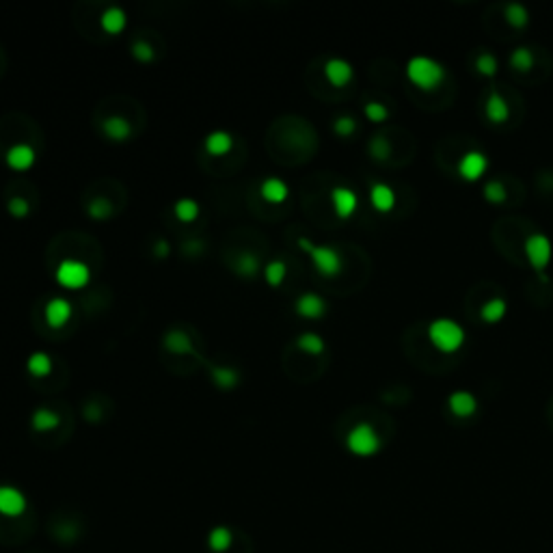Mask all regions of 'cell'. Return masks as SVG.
Returning a JSON list of instances; mask_svg holds the SVG:
<instances>
[{"mask_svg":"<svg viewBox=\"0 0 553 553\" xmlns=\"http://www.w3.org/2000/svg\"><path fill=\"white\" fill-rule=\"evenodd\" d=\"M99 24H102V28L108 35H119L128 24V15L122 7H108L102 13V18H99Z\"/></svg>","mask_w":553,"mask_h":553,"instance_id":"obj_21","label":"cell"},{"mask_svg":"<svg viewBox=\"0 0 553 553\" xmlns=\"http://www.w3.org/2000/svg\"><path fill=\"white\" fill-rule=\"evenodd\" d=\"M370 201L376 212L380 214H387L396 208V193L389 184L385 182H374L370 186Z\"/></svg>","mask_w":553,"mask_h":553,"instance_id":"obj_16","label":"cell"},{"mask_svg":"<svg viewBox=\"0 0 553 553\" xmlns=\"http://www.w3.org/2000/svg\"><path fill=\"white\" fill-rule=\"evenodd\" d=\"M407 78L420 91H432L445 80V67L430 57H413L407 63Z\"/></svg>","mask_w":553,"mask_h":553,"instance_id":"obj_2","label":"cell"},{"mask_svg":"<svg viewBox=\"0 0 553 553\" xmlns=\"http://www.w3.org/2000/svg\"><path fill=\"white\" fill-rule=\"evenodd\" d=\"M173 212H175V219L182 221V223H193L197 221L199 216V204L191 197H184V199H177L175 206H173Z\"/></svg>","mask_w":553,"mask_h":553,"instance_id":"obj_28","label":"cell"},{"mask_svg":"<svg viewBox=\"0 0 553 553\" xmlns=\"http://www.w3.org/2000/svg\"><path fill=\"white\" fill-rule=\"evenodd\" d=\"M298 249H303L305 253L311 258V264L318 273L327 279H333L342 273L344 260L340 255L338 249H333L329 244H313L309 238H298Z\"/></svg>","mask_w":553,"mask_h":553,"instance_id":"obj_3","label":"cell"},{"mask_svg":"<svg viewBox=\"0 0 553 553\" xmlns=\"http://www.w3.org/2000/svg\"><path fill=\"white\" fill-rule=\"evenodd\" d=\"M169 253H171V246H169V242H166V240H158V242L154 244V255H156L158 260H164Z\"/></svg>","mask_w":553,"mask_h":553,"instance_id":"obj_41","label":"cell"},{"mask_svg":"<svg viewBox=\"0 0 553 553\" xmlns=\"http://www.w3.org/2000/svg\"><path fill=\"white\" fill-rule=\"evenodd\" d=\"M72 313H74L72 303L67 298H63V296L50 298L46 309H43L46 322H48V327H52V329H63L67 322L72 320Z\"/></svg>","mask_w":553,"mask_h":553,"instance_id":"obj_9","label":"cell"},{"mask_svg":"<svg viewBox=\"0 0 553 553\" xmlns=\"http://www.w3.org/2000/svg\"><path fill=\"white\" fill-rule=\"evenodd\" d=\"M206 152L210 156H225L231 152V147H233V139H231V134L225 132V130H214L210 132L208 137H206Z\"/></svg>","mask_w":553,"mask_h":553,"instance_id":"obj_20","label":"cell"},{"mask_svg":"<svg viewBox=\"0 0 553 553\" xmlns=\"http://www.w3.org/2000/svg\"><path fill=\"white\" fill-rule=\"evenodd\" d=\"M333 130L335 134H340V137H353V134L357 132V122H355V117H350V115H340L338 119L333 122Z\"/></svg>","mask_w":553,"mask_h":553,"instance_id":"obj_38","label":"cell"},{"mask_svg":"<svg viewBox=\"0 0 553 553\" xmlns=\"http://www.w3.org/2000/svg\"><path fill=\"white\" fill-rule=\"evenodd\" d=\"M286 275H288V266H286V262H281V260L268 262L266 268H264V279H266L268 286H273V288L281 286L283 279H286Z\"/></svg>","mask_w":553,"mask_h":553,"instance_id":"obj_30","label":"cell"},{"mask_svg":"<svg viewBox=\"0 0 553 553\" xmlns=\"http://www.w3.org/2000/svg\"><path fill=\"white\" fill-rule=\"evenodd\" d=\"M296 346H298V350H303V353L313 355V357L316 355H322L324 348H327L324 340L318 333H303V335H298Z\"/></svg>","mask_w":553,"mask_h":553,"instance_id":"obj_29","label":"cell"},{"mask_svg":"<svg viewBox=\"0 0 553 553\" xmlns=\"http://www.w3.org/2000/svg\"><path fill=\"white\" fill-rule=\"evenodd\" d=\"M534 52L532 50L527 48V46H518V48H514L512 52H510V59H508V63H510V67L514 72H530L532 67H534Z\"/></svg>","mask_w":553,"mask_h":553,"instance_id":"obj_26","label":"cell"},{"mask_svg":"<svg viewBox=\"0 0 553 553\" xmlns=\"http://www.w3.org/2000/svg\"><path fill=\"white\" fill-rule=\"evenodd\" d=\"M504 18L508 22V26H512L516 30H523L530 24V11L521 3H510L504 9Z\"/></svg>","mask_w":553,"mask_h":553,"instance_id":"obj_25","label":"cell"},{"mask_svg":"<svg viewBox=\"0 0 553 553\" xmlns=\"http://www.w3.org/2000/svg\"><path fill=\"white\" fill-rule=\"evenodd\" d=\"M26 370L35 378H46L52 372V357L48 353H32L26 361Z\"/></svg>","mask_w":553,"mask_h":553,"instance_id":"obj_24","label":"cell"},{"mask_svg":"<svg viewBox=\"0 0 553 553\" xmlns=\"http://www.w3.org/2000/svg\"><path fill=\"white\" fill-rule=\"evenodd\" d=\"M35 149L26 143H15L13 147H9L7 152V164L11 166L13 171H26L30 169L32 164H35Z\"/></svg>","mask_w":553,"mask_h":553,"instance_id":"obj_15","label":"cell"},{"mask_svg":"<svg viewBox=\"0 0 553 553\" xmlns=\"http://www.w3.org/2000/svg\"><path fill=\"white\" fill-rule=\"evenodd\" d=\"M87 212H89L91 219H95V221H106L108 216L113 214V204H110L108 199H104V197H95L91 204H89Z\"/></svg>","mask_w":553,"mask_h":553,"instance_id":"obj_34","label":"cell"},{"mask_svg":"<svg viewBox=\"0 0 553 553\" xmlns=\"http://www.w3.org/2000/svg\"><path fill=\"white\" fill-rule=\"evenodd\" d=\"M523 251H525V258H527L530 266L539 273V277L543 281H547L545 271L553 258V244H551L549 236H545V233H530L523 242Z\"/></svg>","mask_w":553,"mask_h":553,"instance_id":"obj_5","label":"cell"},{"mask_svg":"<svg viewBox=\"0 0 553 553\" xmlns=\"http://www.w3.org/2000/svg\"><path fill=\"white\" fill-rule=\"evenodd\" d=\"M208 545L216 553L227 551L231 547V532L227 527H214L208 536Z\"/></svg>","mask_w":553,"mask_h":553,"instance_id":"obj_33","label":"cell"},{"mask_svg":"<svg viewBox=\"0 0 553 553\" xmlns=\"http://www.w3.org/2000/svg\"><path fill=\"white\" fill-rule=\"evenodd\" d=\"M497 70H499V65H497V57L491 55V52H480L478 59H476V72L484 78H495L497 76Z\"/></svg>","mask_w":553,"mask_h":553,"instance_id":"obj_32","label":"cell"},{"mask_svg":"<svg viewBox=\"0 0 553 553\" xmlns=\"http://www.w3.org/2000/svg\"><path fill=\"white\" fill-rule=\"evenodd\" d=\"M57 283L67 290H80L91 281V271L85 262L80 260H63L57 266Z\"/></svg>","mask_w":553,"mask_h":553,"instance_id":"obj_6","label":"cell"},{"mask_svg":"<svg viewBox=\"0 0 553 553\" xmlns=\"http://www.w3.org/2000/svg\"><path fill=\"white\" fill-rule=\"evenodd\" d=\"M7 210L11 216H15V219H24V216L30 212V204L24 197H11L9 204H7Z\"/></svg>","mask_w":553,"mask_h":553,"instance_id":"obj_40","label":"cell"},{"mask_svg":"<svg viewBox=\"0 0 553 553\" xmlns=\"http://www.w3.org/2000/svg\"><path fill=\"white\" fill-rule=\"evenodd\" d=\"M447 407H449V411L454 413L456 417H460V420H467V417L476 415V411H478V398L472 391L458 389L454 394H449Z\"/></svg>","mask_w":553,"mask_h":553,"instance_id":"obj_13","label":"cell"},{"mask_svg":"<svg viewBox=\"0 0 553 553\" xmlns=\"http://www.w3.org/2000/svg\"><path fill=\"white\" fill-rule=\"evenodd\" d=\"M26 510V497L20 489L0 484V514L3 516H20Z\"/></svg>","mask_w":553,"mask_h":553,"instance_id":"obj_11","label":"cell"},{"mask_svg":"<svg viewBox=\"0 0 553 553\" xmlns=\"http://www.w3.org/2000/svg\"><path fill=\"white\" fill-rule=\"evenodd\" d=\"M355 76V70H353V65H350L348 61L344 59H329L324 63V78L331 82L333 87H346L350 80H353Z\"/></svg>","mask_w":553,"mask_h":553,"instance_id":"obj_12","label":"cell"},{"mask_svg":"<svg viewBox=\"0 0 553 553\" xmlns=\"http://www.w3.org/2000/svg\"><path fill=\"white\" fill-rule=\"evenodd\" d=\"M363 113H365V117H367V119H370L372 124H385V122L389 119V110H387V106L380 104V102H367L365 108H363Z\"/></svg>","mask_w":553,"mask_h":553,"instance_id":"obj_37","label":"cell"},{"mask_svg":"<svg viewBox=\"0 0 553 553\" xmlns=\"http://www.w3.org/2000/svg\"><path fill=\"white\" fill-rule=\"evenodd\" d=\"M294 309L300 318H305V320H320L327 313V300L316 292H305L296 298Z\"/></svg>","mask_w":553,"mask_h":553,"instance_id":"obj_10","label":"cell"},{"mask_svg":"<svg viewBox=\"0 0 553 553\" xmlns=\"http://www.w3.org/2000/svg\"><path fill=\"white\" fill-rule=\"evenodd\" d=\"M331 204H333V212L338 219H350L357 208H359V197L355 191H350L348 186H335L331 191Z\"/></svg>","mask_w":553,"mask_h":553,"instance_id":"obj_8","label":"cell"},{"mask_svg":"<svg viewBox=\"0 0 553 553\" xmlns=\"http://www.w3.org/2000/svg\"><path fill=\"white\" fill-rule=\"evenodd\" d=\"M428 340L434 348L439 350V353L454 355L465 346L467 333L456 320H449V318H437V320L430 322V327H428Z\"/></svg>","mask_w":553,"mask_h":553,"instance_id":"obj_1","label":"cell"},{"mask_svg":"<svg viewBox=\"0 0 553 553\" xmlns=\"http://www.w3.org/2000/svg\"><path fill=\"white\" fill-rule=\"evenodd\" d=\"M212 374V380L216 387H221V389H231V387H236L238 380H240V374L233 370V367H225V365H219V367H212L210 370Z\"/></svg>","mask_w":553,"mask_h":553,"instance_id":"obj_27","label":"cell"},{"mask_svg":"<svg viewBox=\"0 0 553 553\" xmlns=\"http://www.w3.org/2000/svg\"><path fill=\"white\" fill-rule=\"evenodd\" d=\"M59 424H61V415L52 409H46V407H39L30 417V426L37 432H50V430L59 428Z\"/></svg>","mask_w":553,"mask_h":553,"instance_id":"obj_22","label":"cell"},{"mask_svg":"<svg viewBox=\"0 0 553 553\" xmlns=\"http://www.w3.org/2000/svg\"><path fill=\"white\" fill-rule=\"evenodd\" d=\"M260 268V260L255 253H242L238 260H236V271L242 275V277H253Z\"/></svg>","mask_w":553,"mask_h":553,"instance_id":"obj_35","label":"cell"},{"mask_svg":"<svg viewBox=\"0 0 553 553\" xmlns=\"http://www.w3.org/2000/svg\"><path fill=\"white\" fill-rule=\"evenodd\" d=\"M482 195L484 199L489 201V204L493 206H499V204H504V201L508 199V193H506V186L501 184L499 180H491L484 184V188H482Z\"/></svg>","mask_w":553,"mask_h":553,"instance_id":"obj_31","label":"cell"},{"mask_svg":"<svg viewBox=\"0 0 553 553\" xmlns=\"http://www.w3.org/2000/svg\"><path fill=\"white\" fill-rule=\"evenodd\" d=\"M260 195L268 204H283L290 195V188H288V184L279 177H266L260 186Z\"/></svg>","mask_w":553,"mask_h":553,"instance_id":"obj_18","label":"cell"},{"mask_svg":"<svg viewBox=\"0 0 553 553\" xmlns=\"http://www.w3.org/2000/svg\"><path fill=\"white\" fill-rule=\"evenodd\" d=\"M370 154L374 160H387L391 156V143L385 137H376L370 143Z\"/></svg>","mask_w":553,"mask_h":553,"instance_id":"obj_39","label":"cell"},{"mask_svg":"<svg viewBox=\"0 0 553 553\" xmlns=\"http://www.w3.org/2000/svg\"><path fill=\"white\" fill-rule=\"evenodd\" d=\"M164 348L169 350L173 355H191L195 353V346H193V340L186 331H180V329H173L164 335Z\"/></svg>","mask_w":553,"mask_h":553,"instance_id":"obj_19","label":"cell"},{"mask_svg":"<svg viewBox=\"0 0 553 553\" xmlns=\"http://www.w3.org/2000/svg\"><path fill=\"white\" fill-rule=\"evenodd\" d=\"M102 132L106 134L110 141L122 143V141L130 139L132 126H130V122L126 119V117H122V115H110V117H106V119L102 122Z\"/></svg>","mask_w":553,"mask_h":553,"instance_id":"obj_17","label":"cell"},{"mask_svg":"<svg viewBox=\"0 0 553 553\" xmlns=\"http://www.w3.org/2000/svg\"><path fill=\"white\" fill-rule=\"evenodd\" d=\"M484 113H487V119L495 126H501L510 119V104L508 99L501 95L497 89H493L489 93V99H487V106H484Z\"/></svg>","mask_w":553,"mask_h":553,"instance_id":"obj_14","label":"cell"},{"mask_svg":"<svg viewBox=\"0 0 553 553\" xmlns=\"http://www.w3.org/2000/svg\"><path fill=\"white\" fill-rule=\"evenodd\" d=\"M346 447L350 454H355L359 458H370L376 456L380 447H382V439L380 434L376 432V428L367 422H359L357 426L350 428V432L346 434Z\"/></svg>","mask_w":553,"mask_h":553,"instance_id":"obj_4","label":"cell"},{"mask_svg":"<svg viewBox=\"0 0 553 553\" xmlns=\"http://www.w3.org/2000/svg\"><path fill=\"white\" fill-rule=\"evenodd\" d=\"M458 175L465 180V182H478L484 177V173L489 171V158L484 152H478V149H472V152H465L463 158L458 160V166H456Z\"/></svg>","mask_w":553,"mask_h":553,"instance_id":"obj_7","label":"cell"},{"mask_svg":"<svg viewBox=\"0 0 553 553\" xmlns=\"http://www.w3.org/2000/svg\"><path fill=\"white\" fill-rule=\"evenodd\" d=\"M506 313H508V303H506L504 298H499V296L487 300V303H484L482 309H480L482 320L487 322V324H497V322H501V320H504V318H506Z\"/></svg>","mask_w":553,"mask_h":553,"instance_id":"obj_23","label":"cell"},{"mask_svg":"<svg viewBox=\"0 0 553 553\" xmlns=\"http://www.w3.org/2000/svg\"><path fill=\"white\" fill-rule=\"evenodd\" d=\"M132 57L137 61H141V63H152L154 57H156L154 46L149 41H145V39H137L132 43Z\"/></svg>","mask_w":553,"mask_h":553,"instance_id":"obj_36","label":"cell"}]
</instances>
